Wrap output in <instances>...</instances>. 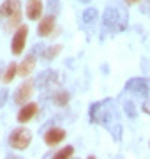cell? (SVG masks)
Returning a JSON list of instances; mask_svg holds the SVG:
<instances>
[{"instance_id": "6da1fadb", "label": "cell", "mask_w": 150, "mask_h": 159, "mask_svg": "<svg viewBox=\"0 0 150 159\" xmlns=\"http://www.w3.org/2000/svg\"><path fill=\"white\" fill-rule=\"evenodd\" d=\"M122 11L117 9L115 6H108L103 12L101 18V25H103V34H113L118 29V21H120Z\"/></svg>"}, {"instance_id": "7a4b0ae2", "label": "cell", "mask_w": 150, "mask_h": 159, "mask_svg": "<svg viewBox=\"0 0 150 159\" xmlns=\"http://www.w3.org/2000/svg\"><path fill=\"white\" fill-rule=\"evenodd\" d=\"M32 143V131L27 127H14L9 134V145L16 150H25Z\"/></svg>"}, {"instance_id": "3957f363", "label": "cell", "mask_w": 150, "mask_h": 159, "mask_svg": "<svg viewBox=\"0 0 150 159\" xmlns=\"http://www.w3.org/2000/svg\"><path fill=\"white\" fill-rule=\"evenodd\" d=\"M124 92H131L138 97H147L150 92V85L145 78H131L124 87Z\"/></svg>"}, {"instance_id": "277c9868", "label": "cell", "mask_w": 150, "mask_h": 159, "mask_svg": "<svg viewBox=\"0 0 150 159\" xmlns=\"http://www.w3.org/2000/svg\"><path fill=\"white\" fill-rule=\"evenodd\" d=\"M27 35H29V27L27 25H20L18 30L12 35L11 41V51L12 55H21L25 50V43H27Z\"/></svg>"}, {"instance_id": "5b68a950", "label": "cell", "mask_w": 150, "mask_h": 159, "mask_svg": "<svg viewBox=\"0 0 150 159\" xmlns=\"http://www.w3.org/2000/svg\"><path fill=\"white\" fill-rule=\"evenodd\" d=\"M32 94H34V81H30V80H25L21 85L16 89V92H14V102L16 104H20V106H23V104H27L29 102V99L32 97Z\"/></svg>"}, {"instance_id": "8992f818", "label": "cell", "mask_w": 150, "mask_h": 159, "mask_svg": "<svg viewBox=\"0 0 150 159\" xmlns=\"http://www.w3.org/2000/svg\"><path fill=\"white\" fill-rule=\"evenodd\" d=\"M37 111H39V104H37V102H27V104H23V106L20 108L16 120L20 124H27V122H30V120L37 115Z\"/></svg>"}, {"instance_id": "52a82bcc", "label": "cell", "mask_w": 150, "mask_h": 159, "mask_svg": "<svg viewBox=\"0 0 150 159\" xmlns=\"http://www.w3.org/2000/svg\"><path fill=\"white\" fill-rule=\"evenodd\" d=\"M58 81H60V78H58L57 71H50V69H46V71L39 73V76L35 78L34 83L39 87V89H48V87H51L53 83H58Z\"/></svg>"}, {"instance_id": "ba28073f", "label": "cell", "mask_w": 150, "mask_h": 159, "mask_svg": "<svg viewBox=\"0 0 150 159\" xmlns=\"http://www.w3.org/2000/svg\"><path fill=\"white\" fill-rule=\"evenodd\" d=\"M55 20H57L55 14H48V16L41 18L39 25H37V35H39V37H48V35H51L53 29H55Z\"/></svg>"}, {"instance_id": "9c48e42d", "label": "cell", "mask_w": 150, "mask_h": 159, "mask_svg": "<svg viewBox=\"0 0 150 159\" xmlns=\"http://www.w3.org/2000/svg\"><path fill=\"white\" fill-rule=\"evenodd\" d=\"M64 140H65V131L62 127H50L44 133V143L50 147H55L58 143H62Z\"/></svg>"}, {"instance_id": "30bf717a", "label": "cell", "mask_w": 150, "mask_h": 159, "mask_svg": "<svg viewBox=\"0 0 150 159\" xmlns=\"http://www.w3.org/2000/svg\"><path fill=\"white\" fill-rule=\"evenodd\" d=\"M34 67H35V53H29V55L20 62V66H18V76L27 78V76H30V73L34 71Z\"/></svg>"}, {"instance_id": "8fae6325", "label": "cell", "mask_w": 150, "mask_h": 159, "mask_svg": "<svg viewBox=\"0 0 150 159\" xmlns=\"http://www.w3.org/2000/svg\"><path fill=\"white\" fill-rule=\"evenodd\" d=\"M25 14L29 20L35 21V20H39L41 14H42V2L41 0H29V4L25 7Z\"/></svg>"}, {"instance_id": "7c38bea8", "label": "cell", "mask_w": 150, "mask_h": 159, "mask_svg": "<svg viewBox=\"0 0 150 159\" xmlns=\"http://www.w3.org/2000/svg\"><path fill=\"white\" fill-rule=\"evenodd\" d=\"M20 11H21V2H20V0H6V2L2 4V7H0V12L6 18L14 16V14L20 12Z\"/></svg>"}, {"instance_id": "4fadbf2b", "label": "cell", "mask_w": 150, "mask_h": 159, "mask_svg": "<svg viewBox=\"0 0 150 159\" xmlns=\"http://www.w3.org/2000/svg\"><path fill=\"white\" fill-rule=\"evenodd\" d=\"M51 102L60 106V108L67 106L69 104V92L64 90V89H57L55 92H51Z\"/></svg>"}, {"instance_id": "5bb4252c", "label": "cell", "mask_w": 150, "mask_h": 159, "mask_svg": "<svg viewBox=\"0 0 150 159\" xmlns=\"http://www.w3.org/2000/svg\"><path fill=\"white\" fill-rule=\"evenodd\" d=\"M62 51V46L60 44H53V46H50V48H44V51H42V60L44 62H51L55 57H58V53Z\"/></svg>"}, {"instance_id": "9a60e30c", "label": "cell", "mask_w": 150, "mask_h": 159, "mask_svg": "<svg viewBox=\"0 0 150 159\" xmlns=\"http://www.w3.org/2000/svg\"><path fill=\"white\" fill-rule=\"evenodd\" d=\"M101 108H103V101H95V102L90 104V108H88V117H90V122H92V124H97L99 122Z\"/></svg>"}, {"instance_id": "2e32d148", "label": "cell", "mask_w": 150, "mask_h": 159, "mask_svg": "<svg viewBox=\"0 0 150 159\" xmlns=\"http://www.w3.org/2000/svg\"><path fill=\"white\" fill-rule=\"evenodd\" d=\"M16 76H18V64L16 62H11L9 66H7L4 76H2V81H4V83H11Z\"/></svg>"}, {"instance_id": "e0dca14e", "label": "cell", "mask_w": 150, "mask_h": 159, "mask_svg": "<svg viewBox=\"0 0 150 159\" xmlns=\"http://www.w3.org/2000/svg\"><path fill=\"white\" fill-rule=\"evenodd\" d=\"M83 23L85 25H92V23H95V20L99 18V12H97V9L95 7H88V9H85L83 11Z\"/></svg>"}, {"instance_id": "ac0fdd59", "label": "cell", "mask_w": 150, "mask_h": 159, "mask_svg": "<svg viewBox=\"0 0 150 159\" xmlns=\"http://www.w3.org/2000/svg\"><path fill=\"white\" fill-rule=\"evenodd\" d=\"M73 154H74V147L67 145V147H64V148H60V150H57V152L53 154L51 159H71V157H73Z\"/></svg>"}, {"instance_id": "d6986e66", "label": "cell", "mask_w": 150, "mask_h": 159, "mask_svg": "<svg viewBox=\"0 0 150 159\" xmlns=\"http://www.w3.org/2000/svg\"><path fill=\"white\" fill-rule=\"evenodd\" d=\"M124 111H126V115L129 117V119H136L138 117V111H136V106H134L133 101H126L124 102Z\"/></svg>"}, {"instance_id": "ffe728a7", "label": "cell", "mask_w": 150, "mask_h": 159, "mask_svg": "<svg viewBox=\"0 0 150 159\" xmlns=\"http://www.w3.org/2000/svg\"><path fill=\"white\" fill-rule=\"evenodd\" d=\"M108 129H110V133H111V138H113L115 142H120L122 140V125L115 124V125H110Z\"/></svg>"}, {"instance_id": "44dd1931", "label": "cell", "mask_w": 150, "mask_h": 159, "mask_svg": "<svg viewBox=\"0 0 150 159\" xmlns=\"http://www.w3.org/2000/svg\"><path fill=\"white\" fill-rule=\"evenodd\" d=\"M48 11H50V14L57 16L60 12V0H48Z\"/></svg>"}, {"instance_id": "7402d4cb", "label": "cell", "mask_w": 150, "mask_h": 159, "mask_svg": "<svg viewBox=\"0 0 150 159\" xmlns=\"http://www.w3.org/2000/svg\"><path fill=\"white\" fill-rule=\"evenodd\" d=\"M129 16H127L126 11H122V16H120V21H118V29H117V32H124V30L127 29V25H129Z\"/></svg>"}, {"instance_id": "603a6c76", "label": "cell", "mask_w": 150, "mask_h": 159, "mask_svg": "<svg viewBox=\"0 0 150 159\" xmlns=\"http://www.w3.org/2000/svg\"><path fill=\"white\" fill-rule=\"evenodd\" d=\"M7 20H9V23H7V27H9V29H14V27H16V25H20V21H21V11H20V12H16L14 16L7 18Z\"/></svg>"}, {"instance_id": "cb8c5ba5", "label": "cell", "mask_w": 150, "mask_h": 159, "mask_svg": "<svg viewBox=\"0 0 150 159\" xmlns=\"http://www.w3.org/2000/svg\"><path fill=\"white\" fill-rule=\"evenodd\" d=\"M7 97H9V92H7V89H0V108H4V106H6Z\"/></svg>"}, {"instance_id": "d4e9b609", "label": "cell", "mask_w": 150, "mask_h": 159, "mask_svg": "<svg viewBox=\"0 0 150 159\" xmlns=\"http://www.w3.org/2000/svg\"><path fill=\"white\" fill-rule=\"evenodd\" d=\"M44 48H46V46L42 44V43H39V44H34V50H32V53H35V55H37V51H39L41 55H42V51H44Z\"/></svg>"}, {"instance_id": "484cf974", "label": "cell", "mask_w": 150, "mask_h": 159, "mask_svg": "<svg viewBox=\"0 0 150 159\" xmlns=\"http://www.w3.org/2000/svg\"><path fill=\"white\" fill-rule=\"evenodd\" d=\"M141 110H143L147 115H150V99H145L143 104H141Z\"/></svg>"}, {"instance_id": "4316f807", "label": "cell", "mask_w": 150, "mask_h": 159, "mask_svg": "<svg viewBox=\"0 0 150 159\" xmlns=\"http://www.w3.org/2000/svg\"><path fill=\"white\" fill-rule=\"evenodd\" d=\"M141 12H145V14H150V0H145V4L141 6Z\"/></svg>"}, {"instance_id": "83f0119b", "label": "cell", "mask_w": 150, "mask_h": 159, "mask_svg": "<svg viewBox=\"0 0 150 159\" xmlns=\"http://www.w3.org/2000/svg\"><path fill=\"white\" fill-rule=\"evenodd\" d=\"M6 159H23L21 156H14V154H9V156H6Z\"/></svg>"}, {"instance_id": "f1b7e54d", "label": "cell", "mask_w": 150, "mask_h": 159, "mask_svg": "<svg viewBox=\"0 0 150 159\" xmlns=\"http://www.w3.org/2000/svg\"><path fill=\"white\" fill-rule=\"evenodd\" d=\"M127 4H129V6H133V4H138L139 0H126Z\"/></svg>"}, {"instance_id": "f546056e", "label": "cell", "mask_w": 150, "mask_h": 159, "mask_svg": "<svg viewBox=\"0 0 150 159\" xmlns=\"http://www.w3.org/2000/svg\"><path fill=\"white\" fill-rule=\"evenodd\" d=\"M51 157H53V154L48 152V154H44V157H42V159H51Z\"/></svg>"}, {"instance_id": "4dcf8cb0", "label": "cell", "mask_w": 150, "mask_h": 159, "mask_svg": "<svg viewBox=\"0 0 150 159\" xmlns=\"http://www.w3.org/2000/svg\"><path fill=\"white\" fill-rule=\"evenodd\" d=\"M76 2H81V4H85V6H87V4H90V2H92V0H76Z\"/></svg>"}, {"instance_id": "1f68e13d", "label": "cell", "mask_w": 150, "mask_h": 159, "mask_svg": "<svg viewBox=\"0 0 150 159\" xmlns=\"http://www.w3.org/2000/svg\"><path fill=\"white\" fill-rule=\"evenodd\" d=\"M87 159H97V157H95V156H88Z\"/></svg>"}, {"instance_id": "d6a6232c", "label": "cell", "mask_w": 150, "mask_h": 159, "mask_svg": "<svg viewBox=\"0 0 150 159\" xmlns=\"http://www.w3.org/2000/svg\"><path fill=\"white\" fill-rule=\"evenodd\" d=\"M0 76H4V74H2V69H0Z\"/></svg>"}, {"instance_id": "836d02e7", "label": "cell", "mask_w": 150, "mask_h": 159, "mask_svg": "<svg viewBox=\"0 0 150 159\" xmlns=\"http://www.w3.org/2000/svg\"><path fill=\"white\" fill-rule=\"evenodd\" d=\"M71 159H78V157H71Z\"/></svg>"}, {"instance_id": "e575fe53", "label": "cell", "mask_w": 150, "mask_h": 159, "mask_svg": "<svg viewBox=\"0 0 150 159\" xmlns=\"http://www.w3.org/2000/svg\"><path fill=\"white\" fill-rule=\"evenodd\" d=\"M148 148H150V142H148Z\"/></svg>"}]
</instances>
